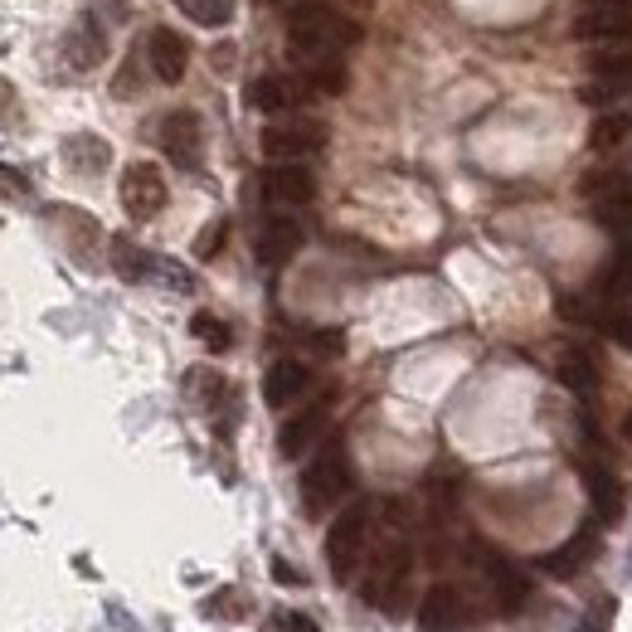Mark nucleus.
Here are the masks:
<instances>
[{
  "label": "nucleus",
  "mask_w": 632,
  "mask_h": 632,
  "mask_svg": "<svg viewBox=\"0 0 632 632\" xmlns=\"http://www.w3.org/2000/svg\"><path fill=\"white\" fill-rule=\"evenodd\" d=\"M413 583V550L399 535H385L370 555V575H365V603H375L380 613H404Z\"/></svg>",
  "instance_id": "nucleus-2"
},
{
  "label": "nucleus",
  "mask_w": 632,
  "mask_h": 632,
  "mask_svg": "<svg viewBox=\"0 0 632 632\" xmlns=\"http://www.w3.org/2000/svg\"><path fill=\"white\" fill-rule=\"evenodd\" d=\"M370 530H375L370 502H350L346 510H336V520L326 526V565H331L336 583L356 579V569L365 565V550H370Z\"/></svg>",
  "instance_id": "nucleus-3"
},
{
  "label": "nucleus",
  "mask_w": 632,
  "mask_h": 632,
  "mask_svg": "<svg viewBox=\"0 0 632 632\" xmlns=\"http://www.w3.org/2000/svg\"><path fill=\"white\" fill-rule=\"evenodd\" d=\"M210 613H219V618H229V623H234V618L249 613V603H243L239 589H219L214 599H210Z\"/></svg>",
  "instance_id": "nucleus-32"
},
{
  "label": "nucleus",
  "mask_w": 632,
  "mask_h": 632,
  "mask_svg": "<svg viewBox=\"0 0 632 632\" xmlns=\"http://www.w3.org/2000/svg\"><path fill=\"white\" fill-rule=\"evenodd\" d=\"M599 326L632 356V302H628V307H608V312L599 316Z\"/></svg>",
  "instance_id": "nucleus-29"
},
{
  "label": "nucleus",
  "mask_w": 632,
  "mask_h": 632,
  "mask_svg": "<svg viewBox=\"0 0 632 632\" xmlns=\"http://www.w3.org/2000/svg\"><path fill=\"white\" fill-rule=\"evenodd\" d=\"M117 194H122V210H127L131 219H156L166 210V200H170L166 176L151 161H131L127 170H122Z\"/></svg>",
  "instance_id": "nucleus-7"
},
{
  "label": "nucleus",
  "mask_w": 632,
  "mask_h": 632,
  "mask_svg": "<svg viewBox=\"0 0 632 632\" xmlns=\"http://www.w3.org/2000/svg\"><path fill=\"white\" fill-rule=\"evenodd\" d=\"M156 253H146V249H137L131 239H113V267H117V277L122 283H151L156 277Z\"/></svg>",
  "instance_id": "nucleus-23"
},
{
  "label": "nucleus",
  "mask_w": 632,
  "mask_h": 632,
  "mask_svg": "<svg viewBox=\"0 0 632 632\" xmlns=\"http://www.w3.org/2000/svg\"><path fill=\"white\" fill-rule=\"evenodd\" d=\"M263 200L283 204V210H297V204L316 200V176L302 161H273L263 170Z\"/></svg>",
  "instance_id": "nucleus-11"
},
{
  "label": "nucleus",
  "mask_w": 632,
  "mask_h": 632,
  "mask_svg": "<svg viewBox=\"0 0 632 632\" xmlns=\"http://www.w3.org/2000/svg\"><path fill=\"white\" fill-rule=\"evenodd\" d=\"M180 10L194 20V24H204V30H224L229 20H234V6L239 0H176Z\"/></svg>",
  "instance_id": "nucleus-25"
},
{
  "label": "nucleus",
  "mask_w": 632,
  "mask_h": 632,
  "mask_svg": "<svg viewBox=\"0 0 632 632\" xmlns=\"http://www.w3.org/2000/svg\"><path fill=\"white\" fill-rule=\"evenodd\" d=\"M583 194L593 200V219L613 234H632V176L628 170H589Z\"/></svg>",
  "instance_id": "nucleus-5"
},
{
  "label": "nucleus",
  "mask_w": 632,
  "mask_h": 632,
  "mask_svg": "<svg viewBox=\"0 0 632 632\" xmlns=\"http://www.w3.org/2000/svg\"><path fill=\"white\" fill-rule=\"evenodd\" d=\"M224 234H229V224H224V219H214V224L194 239V259H214V253L224 249Z\"/></svg>",
  "instance_id": "nucleus-33"
},
{
  "label": "nucleus",
  "mask_w": 632,
  "mask_h": 632,
  "mask_svg": "<svg viewBox=\"0 0 632 632\" xmlns=\"http://www.w3.org/2000/svg\"><path fill=\"white\" fill-rule=\"evenodd\" d=\"M472 603H467V593L457 589V583H433L429 593H423V603H419V628L423 632H462V628H472Z\"/></svg>",
  "instance_id": "nucleus-9"
},
{
  "label": "nucleus",
  "mask_w": 632,
  "mask_h": 632,
  "mask_svg": "<svg viewBox=\"0 0 632 632\" xmlns=\"http://www.w3.org/2000/svg\"><path fill=\"white\" fill-rule=\"evenodd\" d=\"M302 243H307V229H302L292 214H273V219H263L259 239H253V253H259L263 267H287L297 259Z\"/></svg>",
  "instance_id": "nucleus-12"
},
{
  "label": "nucleus",
  "mask_w": 632,
  "mask_h": 632,
  "mask_svg": "<svg viewBox=\"0 0 632 632\" xmlns=\"http://www.w3.org/2000/svg\"><path fill=\"white\" fill-rule=\"evenodd\" d=\"M583 477H589L593 506H599V516H603V520H618V516H623V482H618L613 472L593 462V467H583Z\"/></svg>",
  "instance_id": "nucleus-24"
},
{
  "label": "nucleus",
  "mask_w": 632,
  "mask_h": 632,
  "mask_svg": "<svg viewBox=\"0 0 632 632\" xmlns=\"http://www.w3.org/2000/svg\"><path fill=\"white\" fill-rule=\"evenodd\" d=\"M64 59H69V69H78V73H93V69L107 59V34L93 24V15H83V20L69 30Z\"/></svg>",
  "instance_id": "nucleus-18"
},
{
  "label": "nucleus",
  "mask_w": 632,
  "mask_h": 632,
  "mask_svg": "<svg viewBox=\"0 0 632 632\" xmlns=\"http://www.w3.org/2000/svg\"><path fill=\"white\" fill-rule=\"evenodd\" d=\"M575 40L589 44H628L632 40V6H589L575 24Z\"/></svg>",
  "instance_id": "nucleus-13"
},
{
  "label": "nucleus",
  "mask_w": 632,
  "mask_h": 632,
  "mask_svg": "<svg viewBox=\"0 0 632 632\" xmlns=\"http://www.w3.org/2000/svg\"><path fill=\"white\" fill-rule=\"evenodd\" d=\"M64 161H69L73 176H97V170H107V161H113V146H107L103 137L78 131V137L64 141Z\"/></svg>",
  "instance_id": "nucleus-22"
},
{
  "label": "nucleus",
  "mask_w": 632,
  "mask_h": 632,
  "mask_svg": "<svg viewBox=\"0 0 632 632\" xmlns=\"http://www.w3.org/2000/svg\"><path fill=\"white\" fill-rule=\"evenodd\" d=\"M273 579L287 583V589H302V583H307V579H302V569H292L287 559H273Z\"/></svg>",
  "instance_id": "nucleus-35"
},
{
  "label": "nucleus",
  "mask_w": 632,
  "mask_h": 632,
  "mask_svg": "<svg viewBox=\"0 0 632 632\" xmlns=\"http://www.w3.org/2000/svg\"><path fill=\"white\" fill-rule=\"evenodd\" d=\"M360 40V30L350 24L346 15L326 10L322 0H292L287 6V49L302 59H331V54H346L350 44Z\"/></svg>",
  "instance_id": "nucleus-1"
},
{
  "label": "nucleus",
  "mask_w": 632,
  "mask_h": 632,
  "mask_svg": "<svg viewBox=\"0 0 632 632\" xmlns=\"http://www.w3.org/2000/svg\"><path fill=\"white\" fill-rule=\"evenodd\" d=\"M190 331H194V340H200V346H210L214 356H224V350L234 346V331H229V322H219L214 312H194V316H190Z\"/></svg>",
  "instance_id": "nucleus-26"
},
{
  "label": "nucleus",
  "mask_w": 632,
  "mask_h": 632,
  "mask_svg": "<svg viewBox=\"0 0 632 632\" xmlns=\"http://www.w3.org/2000/svg\"><path fill=\"white\" fill-rule=\"evenodd\" d=\"M593 73L608 78V83H628V88H632V49H618V54L593 59Z\"/></svg>",
  "instance_id": "nucleus-30"
},
{
  "label": "nucleus",
  "mask_w": 632,
  "mask_h": 632,
  "mask_svg": "<svg viewBox=\"0 0 632 632\" xmlns=\"http://www.w3.org/2000/svg\"><path fill=\"white\" fill-rule=\"evenodd\" d=\"M34 186L20 166H0V200H30Z\"/></svg>",
  "instance_id": "nucleus-31"
},
{
  "label": "nucleus",
  "mask_w": 632,
  "mask_h": 632,
  "mask_svg": "<svg viewBox=\"0 0 632 632\" xmlns=\"http://www.w3.org/2000/svg\"><path fill=\"white\" fill-rule=\"evenodd\" d=\"M312 97V83L302 78H292V73H259V78L249 83V107L253 113H267V117H277V113H292L297 103H307Z\"/></svg>",
  "instance_id": "nucleus-10"
},
{
  "label": "nucleus",
  "mask_w": 632,
  "mask_h": 632,
  "mask_svg": "<svg viewBox=\"0 0 632 632\" xmlns=\"http://www.w3.org/2000/svg\"><path fill=\"white\" fill-rule=\"evenodd\" d=\"M623 443H628V447H632V409H628V413H623Z\"/></svg>",
  "instance_id": "nucleus-37"
},
{
  "label": "nucleus",
  "mask_w": 632,
  "mask_h": 632,
  "mask_svg": "<svg viewBox=\"0 0 632 632\" xmlns=\"http://www.w3.org/2000/svg\"><path fill=\"white\" fill-rule=\"evenodd\" d=\"M599 555V530L593 526H583L575 540L565 545V550H555V555H540V569L545 575H555V579H569V575H579L583 565H589V559Z\"/></svg>",
  "instance_id": "nucleus-20"
},
{
  "label": "nucleus",
  "mask_w": 632,
  "mask_h": 632,
  "mask_svg": "<svg viewBox=\"0 0 632 632\" xmlns=\"http://www.w3.org/2000/svg\"><path fill=\"white\" fill-rule=\"evenodd\" d=\"M190 394L204 409H219V399H234V389H229V380L219 370H190Z\"/></svg>",
  "instance_id": "nucleus-28"
},
{
  "label": "nucleus",
  "mask_w": 632,
  "mask_h": 632,
  "mask_svg": "<svg viewBox=\"0 0 632 632\" xmlns=\"http://www.w3.org/2000/svg\"><path fill=\"white\" fill-rule=\"evenodd\" d=\"M589 6H632V0H589Z\"/></svg>",
  "instance_id": "nucleus-38"
},
{
  "label": "nucleus",
  "mask_w": 632,
  "mask_h": 632,
  "mask_svg": "<svg viewBox=\"0 0 632 632\" xmlns=\"http://www.w3.org/2000/svg\"><path fill=\"white\" fill-rule=\"evenodd\" d=\"M599 297H608V302L632 297V234H623L618 239V249L608 253V263L599 273Z\"/></svg>",
  "instance_id": "nucleus-21"
},
{
  "label": "nucleus",
  "mask_w": 632,
  "mask_h": 632,
  "mask_svg": "<svg viewBox=\"0 0 632 632\" xmlns=\"http://www.w3.org/2000/svg\"><path fill=\"white\" fill-rule=\"evenodd\" d=\"M277 632H322L307 613H277Z\"/></svg>",
  "instance_id": "nucleus-34"
},
{
  "label": "nucleus",
  "mask_w": 632,
  "mask_h": 632,
  "mask_svg": "<svg viewBox=\"0 0 632 632\" xmlns=\"http://www.w3.org/2000/svg\"><path fill=\"white\" fill-rule=\"evenodd\" d=\"M146 59H151V73L161 83H180V78H186V64H190V49H186V40H180L176 30L156 24V30L146 34Z\"/></svg>",
  "instance_id": "nucleus-16"
},
{
  "label": "nucleus",
  "mask_w": 632,
  "mask_h": 632,
  "mask_svg": "<svg viewBox=\"0 0 632 632\" xmlns=\"http://www.w3.org/2000/svg\"><path fill=\"white\" fill-rule=\"evenodd\" d=\"M312 389V370L302 360H273L263 375V404L267 409H292Z\"/></svg>",
  "instance_id": "nucleus-14"
},
{
  "label": "nucleus",
  "mask_w": 632,
  "mask_h": 632,
  "mask_svg": "<svg viewBox=\"0 0 632 632\" xmlns=\"http://www.w3.org/2000/svg\"><path fill=\"white\" fill-rule=\"evenodd\" d=\"M10 107H15V88L0 78V117H10Z\"/></svg>",
  "instance_id": "nucleus-36"
},
{
  "label": "nucleus",
  "mask_w": 632,
  "mask_h": 632,
  "mask_svg": "<svg viewBox=\"0 0 632 632\" xmlns=\"http://www.w3.org/2000/svg\"><path fill=\"white\" fill-rule=\"evenodd\" d=\"M350 486H356V467H350L346 443L336 438L302 467V506H307V516H326L336 502H346Z\"/></svg>",
  "instance_id": "nucleus-4"
},
{
  "label": "nucleus",
  "mask_w": 632,
  "mask_h": 632,
  "mask_svg": "<svg viewBox=\"0 0 632 632\" xmlns=\"http://www.w3.org/2000/svg\"><path fill=\"white\" fill-rule=\"evenodd\" d=\"M326 413H331V399H316V404L292 413L283 429H277V453H283V457H302V453H307L316 438H322V429H326Z\"/></svg>",
  "instance_id": "nucleus-15"
},
{
  "label": "nucleus",
  "mask_w": 632,
  "mask_h": 632,
  "mask_svg": "<svg viewBox=\"0 0 632 632\" xmlns=\"http://www.w3.org/2000/svg\"><path fill=\"white\" fill-rule=\"evenodd\" d=\"M161 151L170 156V166L200 170V161H204V127H200V113H190V107H176V113H166V117H161Z\"/></svg>",
  "instance_id": "nucleus-8"
},
{
  "label": "nucleus",
  "mask_w": 632,
  "mask_h": 632,
  "mask_svg": "<svg viewBox=\"0 0 632 632\" xmlns=\"http://www.w3.org/2000/svg\"><path fill=\"white\" fill-rule=\"evenodd\" d=\"M326 146V127L312 117H277L263 127V151L273 161H307Z\"/></svg>",
  "instance_id": "nucleus-6"
},
{
  "label": "nucleus",
  "mask_w": 632,
  "mask_h": 632,
  "mask_svg": "<svg viewBox=\"0 0 632 632\" xmlns=\"http://www.w3.org/2000/svg\"><path fill=\"white\" fill-rule=\"evenodd\" d=\"M628 131H632V122H628L623 113H608V117L593 122L589 146H593V151H618V146L628 141Z\"/></svg>",
  "instance_id": "nucleus-27"
},
{
  "label": "nucleus",
  "mask_w": 632,
  "mask_h": 632,
  "mask_svg": "<svg viewBox=\"0 0 632 632\" xmlns=\"http://www.w3.org/2000/svg\"><path fill=\"white\" fill-rule=\"evenodd\" d=\"M482 569H486V583H492V593H496V608H502V613H520V603L530 599V579L502 555H482Z\"/></svg>",
  "instance_id": "nucleus-17"
},
{
  "label": "nucleus",
  "mask_w": 632,
  "mask_h": 632,
  "mask_svg": "<svg viewBox=\"0 0 632 632\" xmlns=\"http://www.w3.org/2000/svg\"><path fill=\"white\" fill-rule=\"evenodd\" d=\"M559 385H565L569 394H579L583 404H593V399H599V360L583 346H569L565 356H559Z\"/></svg>",
  "instance_id": "nucleus-19"
}]
</instances>
